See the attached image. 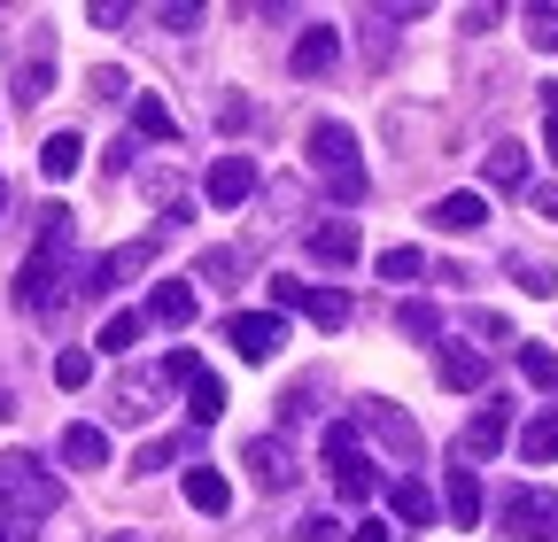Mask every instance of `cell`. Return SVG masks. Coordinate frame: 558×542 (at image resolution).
Returning <instances> with one entry per match:
<instances>
[{
	"label": "cell",
	"instance_id": "1",
	"mask_svg": "<svg viewBox=\"0 0 558 542\" xmlns=\"http://www.w3.org/2000/svg\"><path fill=\"white\" fill-rule=\"evenodd\" d=\"M303 148H311V171H318V178L333 186V201H365V194H373V171L357 163V132H349V124L318 116Z\"/></svg>",
	"mask_w": 558,
	"mask_h": 542
},
{
	"label": "cell",
	"instance_id": "43",
	"mask_svg": "<svg viewBox=\"0 0 558 542\" xmlns=\"http://www.w3.org/2000/svg\"><path fill=\"white\" fill-rule=\"evenodd\" d=\"M0 210H9V186H0Z\"/></svg>",
	"mask_w": 558,
	"mask_h": 542
},
{
	"label": "cell",
	"instance_id": "25",
	"mask_svg": "<svg viewBox=\"0 0 558 542\" xmlns=\"http://www.w3.org/2000/svg\"><path fill=\"white\" fill-rule=\"evenodd\" d=\"M78 163H86V140H78V132H54V140L39 148V171H47V178H70Z\"/></svg>",
	"mask_w": 558,
	"mask_h": 542
},
{
	"label": "cell",
	"instance_id": "2",
	"mask_svg": "<svg viewBox=\"0 0 558 542\" xmlns=\"http://www.w3.org/2000/svg\"><path fill=\"white\" fill-rule=\"evenodd\" d=\"M0 512H16V519L62 512V481H54L32 449H9V457H0Z\"/></svg>",
	"mask_w": 558,
	"mask_h": 542
},
{
	"label": "cell",
	"instance_id": "42",
	"mask_svg": "<svg viewBox=\"0 0 558 542\" xmlns=\"http://www.w3.org/2000/svg\"><path fill=\"white\" fill-rule=\"evenodd\" d=\"M357 542H388V527H380V519H373V527H357Z\"/></svg>",
	"mask_w": 558,
	"mask_h": 542
},
{
	"label": "cell",
	"instance_id": "23",
	"mask_svg": "<svg viewBox=\"0 0 558 542\" xmlns=\"http://www.w3.org/2000/svg\"><path fill=\"white\" fill-rule=\"evenodd\" d=\"M148 318H156V325H194V287H186V280H163L156 303H148Z\"/></svg>",
	"mask_w": 558,
	"mask_h": 542
},
{
	"label": "cell",
	"instance_id": "9",
	"mask_svg": "<svg viewBox=\"0 0 558 542\" xmlns=\"http://www.w3.org/2000/svg\"><path fill=\"white\" fill-rule=\"evenodd\" d=\"M241 465L256 472V489H295V449L279 434H248L241 442Z\"/></svg>",
	"mask_w": 558,
	"mask_h": 542
},
{
	"label": "cell",
	"instance_id": "36",
	"mask_svg": "<svg viewBox=\"0 0 558 542\" xmlns=\"http://www.w3.org/2000/svg\"><path fill=\"white\" fill-rule=\"evenodd\" d=\"M543 148H550V163H558V86H543Z\"/></svg>",
	"mask_w": 558,
	"mask_h": 542
},
{
	"label": "cell",
	"instance_id": "30",
	"mask_svg": "<svg viewBox=\"0 0 558 542\" xmlns=\"http://www.w3.org/2000/svg\"><path fill=\"white\" fill-rule=\"evenodd\" d=\"M47 86H54V62L32 54V62H24V78H16V101H47Z\"/></svg>",
	"mask_w": 558,
	"mask_h": 542
},
{
	"label": "cell",
	"instance_id": "17",
	"mask_svg": "<svg viewBox=\"0 0 558 542\" xmlns=\"http://www.w3.org/2000/svg\"><path fill=\"white\" fill-rule=\"evenodd\" d=\"M442 504L458 527H481V481H473V465H450L442 472Z\"/></svg>",
	"mask_w": 558,
	"mask_h": 542
},
{
	"label": "cell",
	"instance_id": "16",
	"mask_svg": "<svg viewBox=\"0 0 558 542\" xmlns=\"http://www.w3.org/2000/svg\"><path fill=\"white\" fill-rule=\"evenodd\" d=\"M481 178H488V186H497V194H520V186H527V148H512V140H497V148H488V156H481Z\"/></svg>",
	"mask_w": 558,
	"mask_h": 542
},
{
	"label": "cell",
	"instance_id": "27",
	"mask_svg": "<svg viewBox=\"0 0 558 542\" xmlns=\"http://www.w3.org/2000/svg\"><path fill=\"white\" fill-rule=\"evenodd\" d=\"M388 504H396V519H411V527H427V519H435V496L418 489V481H396V489H388Z\"/></svg>",
	"mask_w": 558,
	"mask_h": 542
},
{
	"label": "cell",
	"instance_id": "41",
	"mask_svg": "<svg viewBox=\"0 0 558 542\" xmlns=\"http://www.w3.org/2000/svg\"><path fill=\"white\" fill-rule=\"evenodd\" d=\"M535 210H543V218L558 225V186H543V194H535Z\"/></svg>",
	"mask_w": 558,
	"mask_h": 542
},
{
	"label": "cell",
	"instance_id": "33",
	"mask_svg": "<svg viewBox=\"0 0 558 542\" xmlns=\"http://www.w3.org/2000/svg\"><path fill=\"white\" fill-rule=\"evenodd\" d=\"M418 271H427V256H418V248H388V256H380V280H418Z\"/></svg>",
	"mask_w": 558,
	"mask_h": 542
},
{
	"label": "cell",
	"instance_id": "5",
	"mask_svg": "<svg viewBox=\"0 0 558 542\" xmlns=\"http://www.w3.org/2000/svg\"><path fill=\"white\" fill-rule=\"evenodd\" d=\"M326 457H333V489L349 496V504H365L380 481H373V457H357V427H326Z\"/></svg>",
	"mask_w": 558,
	"mask_h": 542
},
{
	"label": "cell",
	"instance_id": "19",
	"mask_svg": "<svg viewBox=\"0 0 558 542\" xmlns=\"http://www.w3.org/2000/svg\"><path fill=\"white\" fill-rule=\"evenodd\" d=\"M62 465H78V472L109 465V434L101 427H62Z\"/></svg>",
	"mask_w": 558,
	"mask_h": 542
},
{
	"label": "cell",
	"instance_id": "14",
	"mask_svg": "<svg viewBox=\"0 0 558 542\" xmlns=\"http://www.w3.org/2000/svg\"><path fill=\"white\" fill-rule=\"evenodd\" d=\"M148 256H156L148 241H132V248H109V256H101V263L86 271V295H109V287H124V280H132V271L148 263Z\"/></svg>",
	"mask_w": 558,
	"mask_h": 542
},
{
	"label": "cell",
	"instance_id": "28",
	"mask_svg": "<svg viewBox=\"0 0 558 542\" xmlns=\"http://www.w3.org/2000/svg\"><path fill=\"white\" fill-rule=\"evenodd\" d=\"M520 372H527L535 387H558V357H550L543 342H520Z\"/></svg>",
	"mask_w": 558,
	"mask_h": 542
},
{
	"label": "cell",
	"instance_id": "22",
	"mask_svg": "<svg viewBox=\"0 0 558 542\" xmlns=\"http://www.w3.org/2000/svg\"><path fill=\"white\" fill-rule=\"evenodd\" d=\"M132 132H140V140H179V116L156 94H132Z\"/></svg>",
	"mask_w": 558,
	"mask_h": 542
},
{
	"label": "cell",
	"instance_id": "11",
	"mask_svg": "<svg viewBox=\"0 0 558 542\" xmlns=\"http://www.w3.org/2000/svg\"><path fill=\"white\" fill-rule=\"evenodd\" d=\"M512 442V403H481V411H473V427H465V457H497Z\"/></svg>",
	"mask_w": 558,
	"mask_h": 542
},
{
	"label": "cell",
	"instance_id": "31",
	"mask_svg": "<svg viewBox=\"0 0 558 542\" xmlns=\"http://www.w3.org/2000/svg\"><path fill=\"white\" fill-rule=\"evenodd\" d=\"M396 325L427 342V333H442V310H435V303H403V310H396Z\"/></svg>",
	"mask_w": 558,
	"mask_h": 542
},
{
	"label": "cell",
	"instance_id": "10",
	"mask_svg": "<svg viewBox=\"0 0 558 542\" xmlns=\"http://www.w3.org/2000/svg\"><path fill=\"white\" fill-rule=\"evenodd\" d=\"M202 194L218 201V210H241V201L256 194V156H218L209 178H202Z\"/></svg>",
	"mask_w": 558,
	"mask_h": 542
},
{
	"label": "cell",
	"instance_id": "13",
	"mask_svg": "<svg viewBox=\"0 0 558 542\" xmlns=\"http://www.w3.org/2000/svg\"><path fill=\"white\" fill-rule=\"evenodd\" d=\"M357 225H349V218H326V225H311V256L326 263V271H341V263H357Z\"/></svg>",
	"mask_w": 558,
	"mask_h": 542
},
{
	"label": "cell",
	"instance_id": "15",
	"mask_svg": "<svg viewBox=\"0 0 558 542\" xmlns=\"http://www.w3.org/2000/svg\"><path fill=\"white\" fill-rule=\"evenodd\" d=\"M333 62H341V39H333L326 24H311V32L295 39V78H326Z\"/></svg>",
	"mask_w": 558,
	"mask_h": 542
},
{
	"label": "cell",
	"instance_id": "35",
	"mask_svg": "<svg viewBox=\"0 0 558 542\" xmlns=\"http://www.w3.org/2000/svg\"><path fill=\"white\" fill-rule=\"evenodd\" d=\"M171 457H179V442H148V449H140V457H132V472H163Z\"/></svg>",
	"mask_w": 558,
	"mask_h": 542
},
{
	"label": "cell",
	"instance_id": "8",
	"mask_svg": "<svg viewBox=\"0 0 558 542\" xmlns=\"http://www.w3.org/2000/svg\"><path fill=\"white\" fill-rule=\"evenodd\" d=\"M226 342H233L248 365H271L279 342H288V325H279V310H233V318H226Z\"/></svg>",
	"mask_w": 558,
	"mask_h": 542
},
{
	"label": "cell",
	"instance_id": "12",
	"mask_svg": "<svg viewBox=\"0 0 558 542\" xmlns=\"http://www.w3.org/2000/svg\"><path fill=\"white\" fill-rule=\"evenodd\" d=\"M186 504H194L202 519H226V512H233L226 472H218V465H186Z\"/></svg>",
	"mask_w": 558,
	"mask_h": 542
},
{
	"label": "cell",
	"instance_id": "6",
	"mask_svg": "<svg viewBox=\"0 0 558 542\" xmlns=\"http://www.w3.org/2000/svg\"><path fill=\"white\" fill-rule=\"evenodd\" d=\"M365 434H373L396 465H418V449H427V442H418V419L403 411V403H365Z\"/></svg>",
	"mask_w": 558,
	"mask_h": 542
},
{
	"label": "cell",
	"instance_id": "21",
	"mask_svg": "<svg viewBox=\"0 0 558 542\" xmlns=\"http://www.w3.org/2000/svg\"><path fill=\"white\" fill-rule=\"evenodd\" d=\"M186 411H194V427H218V419H226V387H218V372H194V380H186Z\"/></svg>",
	"mask_w": 558,
	"mask_h": 542
},
{
	"label": "cell",
	"instance_id": "20",
	"mask_svg": "<svg viewBox=\"0 0 558 542\" xmlns=\"http://www.w3.org/2000/svg\"><path fill=\"white\" fill-rule=\"evenodd\" d=\"M442 387H458V395L488 387V357L481 349H442Z\"/></svg>",
	"mask_w": 558,
	"mask_h": 542
},
{
	"label": "cell",
	"instance_id": "34",
	"mask_svg": "<svg viewBox=\"0 0 558 542\" xmlns=\"http://www.w3.org/2000/svg\"><path fill=\"white\" fill-rule=\"evenodd\" d=\"M527 39L535 47H558V9H527Z\"/></svg>",
	"mask_w": 558,
	"mask_h": 542
},
{
	"label": "cell",
	"instance_id": "24",
	"mask_svg": "<svg viewBox=\"0 0 558 542\" xmlns=\"http://www.w3.org/2000/svg\"><path fill=\"white\" fill-rule=\"evenodd\" d=\"M140 342H148V318H140V310H117V318L101 325V349H109V357H132Z\"/></svg>",
	"mask_w": 558,
	"mask_h": 542
},
{
	"label": "cell",
	"instance_id": "38",
	"mask_svg": "<svg viewBox=\"0 0 558 542\" xmlns=\"http://www.w3.org/2000/svg\"><path fill=\"white\" fill-rule=\"evenodd\" d=\"M295 542H333V519H326V512H311V519L295 527Z\"/></svg>",
	"mask_w": 558,
	"mask_h": 542
},
{
	"label": "cell",
	"instance_id": "7",
	"mask_svg": "<svg viewBox=\"0 0 558 542\" xmlns=\"http://www.w3.org/2000/svg\"><path fill=\"white\" fill-rule=\"evenodd\" d=\"M271 303L279 310H303L311 325H349V295H333V287H311V280H271Z\"/></svg>",
	"mask_w": 558,
	"mask_h": 542
},
{
	"label": "cell",
	"instance_id": "39",
	"mask_svg": "<svg viewBox=\"0 0 558 542\" xmlns=\"http://www.w3.org/2000/svg\"><path fill=\"white\" fill-rule=\"evenodd\" d=\"M163 24H171V32H194V24H202V9H186V0H171V9H163Z\"/></svg>",
	"mask_w": 558,
	"mask_h": 542
},
{
	"label": "cell",
	"instance_id": "4",
	"mask_svg": "<svg viewBox=\"0 0 558 542\" xmlns=\"http://www.w3.org/2000/svg\"><path fill=\"white\" fill-rule=\"evenodd\" d=\"M497 519H505L512 542H558V496L550 489H505Z\"/></svg>",
	"mask_w": 558,
	"mask_h": 542
},
{
	"label": "cell",
	"instance_id": "18",
	"mask_svg": "<svg viewBox=\"0 0 558 542\" xmlns=\"http://www.w3.org/2000/svg\"><path fill=\"white\" fill-rule=\"evenodd\" d=\"M435 225H442V233H481V225H488V201H481V194H442V201H435Z\"/></svg>",
	"mask_w": 558,
	"mask_h": 542
},
{
	"label": "cell",
	"instance_id": "40",
	"mask_svg": "<svg viewBox=\"0 0 558 542\" xmlns=\"http://www.w3.org/2000/svg\"><path fill=\"white\" fill-rule=\"evenodd\" d=\"M86 86H94V94H101V101H117V94H124V71H94V78H86Z\"/></svg>",
	"mask_w": 558,
	"mask_h": 542
},
{
	"label": "cell",
	"instance_id": "3",
	"mask_svg": "<svg viewBox=\"0 0 558 542\" xmlns=\"http://www.w3.org/2000/svg\"><path fill=\"white\" fill-rule=\"evenodd\" d=\"M47 225H39V248L24 256V271H16V303L24 310H47L54 303V280H62V248H70V210H39Z\"/></svg>",
	"mask_w": 558,
	"mask_h": 542
},
{
	"label": "cell",
	"instance_id": "29",
	"mask_svg": "<svg viewBox=\"0 0 558 542\" xmlns=\"http://www.w3.org/2000/svg\"><path fill=\"white\" fill-rule=\"evenodd\" d=\"M94 380V349H62L54 357V387H86Z\"/></svg>",
	"mask_w": 558,
	"mask_h": 542
},
{
	"label": "cell",
	"instance_id": "44",
	"mask_svg": "<svg viewBox=\"0 0 558 542\" xmlns=\"http://www.w3.org/2000/svg\"><path fill=\"white\" fill-rule=\"evenodd\" d=\"M117 542H132V534H117Z\"/></svg>",
	"mask_w": 558,
	"mask_h": 542
},
{
	"label": "cell",
	"instance_id": "26",
	"mask_svg": "<svg viewBox=\"0 0 558 542\" xmlns=\"http://www.w3.org/2000/svg\"><path fill=\"white\" fill-rule=\"evenodd\" d=\"M520 457H527V465H550V457H558V403H550V411L520 434Z\"/></svg>",
	"mask_w": 558,
	"mask_h": 542
},
{
	"label": "cell",
	"instance_id": "32",
	"mask_svg": "<svg viewBox=\"0 0 558 542\" xmlns=\"http://www.w3.org/2000/svg\"><path fill=\"white\" fill-rule=\"evenodd\" d=\"M512 271H520V287H527V295H558V271H550V263H535V256H512Z\"/></svg>",
	"mask_w": 558,
	"mask_h": 542
},
{
	"label": "cell",
	"instance_id": "37",
	"mask_svg": "<svg viewBox=\"0 0 558 542\" xmlns=\"http://www.w3.org/2000/svg\"><path fill=\"white\" fill-rule=\"evenodd\" d=\"M39 534V519H16V512H0V542H32Z\"/></svg>",
	"mask_w": 558,
	"mask_h": 542
}]
</instances>
